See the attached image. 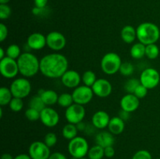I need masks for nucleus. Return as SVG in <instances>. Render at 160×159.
Instances as JSON below:
<instances>
[{
  "label": "nucleus",
  "mask_w": 160,
  "mask_h": 159,
  "mask_svg": "<svg viewBox=\"0 0 160 159\" xmlns=\"http://www.w3.org/2000/svg\"><path fill=\"white\" fill-rule=\"evenodd\" d=\"M68 59L60 53L47 54L40 59V72L45 77L61 78L68 70Z\"/></svg>",
  "instance_id": "1"
},
{
  "label": "nucleus",
  "mask_w": 160,
  "mask_h": 159,
  "mask_svg": "<svg viewBox=\"0 0 160 159\" xmlns=\"http://www.w3.org/2000/svg\"><path fill=\"white\" fill-rule=\"evenodd\" d=\"M17 61L19 72L24 77H32L40 71V60L32 53L28 51L22 53Z\"/></svg>",
  "instance_id": "2"
},
{
  "label": "nucleus",
  "mask_w": 160,
  "mask_h": 159,
  "mask_svg": "<svg viewBox=\"0 0 160 159\" xmlns=\"http://www.w3.org/2000/svg\"><path fill=\"white\" fill-rule=\"evenodd\" d=\"M136 31L138 40L145 45L156 44L160 37L159 26L151 22L142 23L138 26Z\"/></svg>",
  "instance_id": "3"
},
{
  "label": "nucleus",
  "mask_w": 160,
  "mask_h": 159,
  "mask_svg": "<svg viewBox=\"0 0 160 159\" xmlns=\"http://www.w3.org/2000/svg\"><path fill=\"white\" fill-rule=\"evenodd\" d=\"M122 60L116 52H108L103 55L101 60V68L103 73L107 75H114L120 71Z\"/></svg>",
  "instance_id": "4"
},
{
  "label": "nucleus",
  "mask_w": 160,
  "mask_h": 159,
  "mask_svg": "<svg viewBox=\"0 0 160 159\" xmlns=\"http://www.w3.org/2000/svg\"><path fill=\"white\" fill-rule=\"evenodd\" d=\"M89 148L87 140L78 136L70 140L68 143V151L74 159H80L88 155Z\"/></svg>",
  "instance_id": "5"
},
{
  "label": "nucleus",
  "mask_w": 160,
  "mask_h": 159,
  "mask_svg": "<svg viewBox=\"0 0 160 159\" xmlns=\"http://www.w3.org/2000/svg\"><path fill=\"white\" fill-rule=\"evenodd\" d=\"M9 89L14 98L23 99L31 93V84L26 77L17 78L11 83Z\"/></svg>",
  "instance_id": "6"
},
{
  "label": "nucleus",
  "mask_w": 160,
  "mask_h": 159,
  "mask_svg": "<svg viewBox=\"0 0 160 159\" xmlns=\"http://www.w3.org/2000/svg\"><path fill=\"white\" fill-rule=\"evenodd\" d=\"M141 84L145 86L148 90L154 89L159 85L160 82V74L156 69L146 68L142 72L140 75Z\"/></svg>",
  "instance_id": "7"
},
{
  "label": "nucleus",
  "mask_w": 160,
  "mask_h": 159,
  "mask_svg": "<svg viewBox=\"0 0 160 159\" xmlns=\"http://www.w3.org/2000/svg\"><path fill=\"white\" fill-rule=\"evenodd\" d=\"M0 73L2 76L6 79H12L16 77L17 74L20 73L17 59H11L8 56L1 59L0 60Z\"/></svg>",
  "instance_id": "8"
},
{
  "label": "nucleus",
  "mask_w": 160,
  "mask_h": 159,
  "mask_svg": "<svg viewBox=\"0 0 160 159\" xmlns=\"http://www.w3.org/2000/svg\"><path fill=\"white\" fill-rule=\"evenodd\" d=\"M85 108L84 105L73 103L72 105L67 108L65 112V117L69 123L77 125L83 122L85 117Z\"/></svg>",
  "instance_id": "9"
},
{
  "label": "nucleus",
  "mask_w": 160,
  "mask_h": 159,
  "mask_svg": "<svg viewBox=\"0 0 160 159\" xmlns=\"http://www.w3.org/2000/svg\"><path fill=\"white\" fill-rule=\"evenodd\" d=\"M72 96L74 103L84 105L92 101L94 96V92L92 87L85 85L78 86V87L74 88L72 93Z\"/></svg>",
  "instance_id": "10"
},
{
  "label": "nucleus",
  "mask_w": 160,
  "mask_h": 159,
  "mask_svg": "<svg viewBox=\"0 0 160 159\" xmlns=\"http://www.w3.org/2000/svg\"><path fill=\"white\" fill-rule=\"evenodd\" d=\"M28 154L32 159H48L51 151L44 141H34L29 146Z\"/></svg>",
  "instance_id": "11"
},
{
  "label": "nucleus",
  "mask_w": 160,
  "mask_h": 159,
  "mask_svg": "<svg viewBox=\"0 0 160 159\" xmlns=\"http://www.w3.org/2000/svg\"><path fill=\"white\" fill-rule=\"evenodd\" d=\"M46 44L50 49L59 51L65 48L67 39L62 33L59 31H52L46 35Z\"/></svg>",
  "instance_id": "12"
},
{
  "label": "nucleus",
  "mask_w": 160,
  "mask_h": 159,
  "mask_svg": "<svg viewBox=\"0 0 160 159\" xmlns=\"http://www.w3.org/2000/svg\"><path fill=\"white\" fill-rule=\"evenodd\" d=\"M40 120L44 126L52 128L59 123V115L54 108L47 106L40 112Z\"/></svg>",
  "instance_id": "13"
},
{
  "label": "nucleus",
  "mask_w": 160,
  "mask_h": 159,
  "mask_svg": "<svg viewBox=\"0 0 160 159\" xmlns=\"http://www.w3.org/2000/svg\"><path fill=\"white\" fill-rule=\"evenodd\" d=\"M94 94L99 98H107L112 91V86L109 80L104 78L97 79L95 84L92 87Z\"/></svg>",
  "instance_id": "14"
},
{
  "label": "nucleus",
  "mask_w": 160,
  "mask_h": 159,
  "mask_svg": "<svg viewBox=\"0 0 160 159\" xmlns=\"http://www.w3.org/2000/svg\"><path fill=\"white\" fill-rule=\"evenodd\" d=\"M81 80L80 73L73 70H68L61 77V82L67 88H76L80 86Z\"/></svg>",
  "instance_id": "15"
},
{
  "label": "nucleus",
  "mask_w": 160,
  "mask_h": 159,
  "mask_svg": "<svg viewBox=\"0 0 160 159\" xmlns=\"http://www.w3.org/2000/svg\"><path fill=\"white\" fill-rule=\"evenodd\" d=\"M140 105V99L135 96L134 94H127L122 97L120 100L121 109L126 112H134L138 108Z\"/></svg>",
  "instance_id": "16"
},
{
  "label": "nucleus",
  "mask_w": 160,
  "mask_h": 159,
  "mask_svg": "<svg viewBox=\"0 0 160 159\" xmlns=\"http://www.w3.org/2000/svg\"><path fill=\"white\" fill-rule=\"evenodd\" d=\"M27 45L31 49L41 50L47 45L46 36L42 34V33H33L30 34L27 40Z\"/></svg>",
  "instance_id": "17"
},
{
  "label": "nucleus",
  "mask_w": 160,
  "mask_h": 159,
  "mask_svg": "<svg viewBox=\"0 0 160 159\" xmlns=\"http://www.w3.org/2000/svg\"><path fill=\"white\" fill-rule=\"evenodd\" d=\"M110 117L109 114L103 110L97 111L92 118V124L94 127L98 129H103L105 128L108 127L109 121H110Z\"/></svg>",
  "instance_id": "18"
},
{
  "label": "nucleus",
  "mask_w": 160,
  "mask_h": 159,
  "mask_svg": "<svg viewBox=\"0 0 160 159\" xmlns=\"http://www.w3.org/2000/svg\"><path fill=\"white\" fill-rule=\"evenodd\" d=\"M114 142H115V138H114L113 134L111 133L109 131V132L102 131V132H98L95 136V143H96V144L102 147L103 148L113 146Z\"/></svg>",
  "instance_id": "19"
},
{
  "label": "nucleus",
  "mask_w": 160,
  "mask_h": 159,
  "mask_svg": "<svg viewBox=\"0 0 160 159\" xmlns=\"http://www.w3.org/2000/svg\"><path fill=\"white\" fill-rule=\"evenodd\" d=\"M125 123L120 116H114L110 118L108 129L109 131L113 135H119L124 130Z\"/></svg>",
  "instance_id": "20"
},
{
  "label": "nucleus",
  "mask_w": 160,
  "mask_h": 159,
  "mask_svg": "<svg viewBox=\"0 0 160 159\" xmlns=\"http://www.w3.org/2000/svg\"><path fill=\"white\" fill-rule=\"evenodd\" d=\"M38 95H40L45 105L48 106V107H51V106L58 103L59 95L55 90H43L38 94Z\"/></svg>",
  "instance_id": "21"
},
{
  "label": "nucleus",
  "mask_w": 160,
  "mask_h": 159,
  "mask_svg": "<svg viewBox=\"0 0 160 159\" xmlns=\"http://www.w3.org/2000/svg\"><path fill=\"white\" fill-rule=\"evenodd\" d=\"M120 35L123 42L127 44H131L137 38V31L131 25H126L122 28Z\"/></svg>",
  "instance_id": "22"
},
{
  "label": "nucleus",
  "mask_w": 160,
  "mask_h": 159,
  "mask_svg": "<svg viewBox=\"0 0 160 159\" xmlns=\"http://www.w3.org/2000/svg\"><path fill=\"white\" fill-rule=\"evenodd\" d=\"M145 47L146 45H143L141 42L134 44L131 48V55L133 59H141L145 56Z\"/></svg>",
  "instance_id": "23"
},
{
  "label": "nucleus",
  "mask_w": 160,
  "mask_h": 159,
  "mask_svg": "<svg viewBox=\"0 0 160 159\" xmlns=\"http://www.w3.org/2000/svg\"><path fill=\"white\" fill-rule=\"evenodd\" d=\"M78 129L76 125L69 123L64 126L62 130V133L63 137L68 140H71L72 139L78 137Z\"/></svg>",
  "instance_id": "24"
},
{
  "label": "nucleus",
  "mask_w": 160,
  "mask_h": 159,
  "mask_svg": "<svg viewBox=\"0 0 160 159\" xmlns=\"http://www.w3.org/2000/svg\"><path fill=\"white\" fill-rule=\"evenodd\" d=\"M13 96L11 92L10 89L6 87H2L0 88V106L9 105V102L12 99Z\"/></svg>",
  "instance_id": "25"
},
{
  "label": "nucleus",
  "mask_w": 160,
  "mask_h": 159,
  "mask_svg": "<svg viewBox=\"0 0 160 159\" xmlns=\"http://www.w3.org/2000/svg\"><path fill=\"white\" fill-rule=\"evenodd\" d=\"M105 157L104 148L98 144H95L89 148L88 157L89 159H102Z\"/></svg>",
  "instance_id": "26"
},
{
  "label": "nucleus",
  "mask_w": 160,
  "mask_h": 159,
  "mask_svg": "<svg viewBox=\"0 0 160 159\" xmlns=\"http://www.w3.org/2000/svg\"><path fill=\"white\" fill-rule=\"evenodd\" d=\"M73 103H74V101H73V96H72V94L63 93V94H61L60 95H59L58 104H59L60 107L67 108L70 107V105H72Z\"/></svg>",
  "instance_id": "27"
},
{
  "label": "nucleus",
  "mask_w": 160,
  "mask_h": 159,
  "mask_svg": "<svg viewBox=\"0 0 160 159\" xmlns=\"http://www.w3.org/2000/svg\"><path fill=\"white\" fill-rule=\"evenodd\" d=\"M81 78H82V82L84 83V85L90 87H92L97 80L96 75L92 70H87L84 72Z\"/></svg>",
  "instance_id": "28"
},
{
  "label": "nucleus",
  "mask_w": 160,
  "mask_h": 159,
  "mask_svg": "<svg viewBox=\"0 0 160 159\" xmlns=\"http://www.w3.org/2000/svg\"><path fill=\"white\" fill-rule=\"evenodd\" d=\"M45 107H47L45 104L44 101H42V98L40 95H35V96L32 97L31 99L29 101V108H32L36 109V110L42 112Z\"/></svg>",
  "instance_id": "29"
},
{
  "label": "nucleus",
  "mask_w": 160,
  "mask_h": 159,
  "mask_svg": "<svg viewBox=\"0 0 160 159\" xmlns=\"http://www.w3.org/2000/svg\"><path fill=\"white\" fill-rule=\"evenodd\" d=\"M159 55V48L156 44H151L145 47V56L149 59H156Z\"/></svg>",
  "instance_id": "30"
},
{
  "label": "nucleus",
  "mask_w": 160,
  "mask_h": 159,
  "mask_svg": "<svg viewBox=\"0 0 160 159\" xmlns=\"http://www.w3.org/2000/svg\"><path fill=\"white\" fill-rule=\"evenodd\" d=\"M6 56L13 59H17L22 54L19 45L16 44H12L9 45L6 48Z\"/></svg>",
  "instance_id": "31"
},
{
  "label": "nucleus",
  "mask_w": 160,
  "mask_h": 159,
  "mask_svg": "<svg viewBox=\"0 0 160 159\" xmlns=\"http://www.w3.org/2000/svg\"><path fill=\"white\" fill-rule=\"evenodd\" d=\"M140 84V80L136 79V78H131L125 83L124 90L128 92V94H134V90Z\"/></svg>",
  "instance_id": "32"
},
{
  "label": "nucleus",
  "mask_w": 160,
  "mask_h": 159,
  "mask_svg": "<svg viewBox=\"0 0 160 159\" xmlns=\"http://www.w3.org/2000/svg\"><path fill=\"white\" fill-rule=\"evenodd\" d=\"M9 107L11 111L14 112H19L23 109V101L22 98H12L11 101L9 104Z\"/></svg>",
  "instance_id": "33"
},
{
  "label": "nucleus",
  "mask_w": 160,
  "mask_h": 159,
  "mask_svg": "<svg viewBox=\"0 0 160 159\" xmlns=\"http://www.w3.org/2000/svg\"><path fill=\"white\" fill-rule=\"evenodd\" d=\"M134 67L132 63L129 62H122L121 66L120 69V74L123 75L124 76H130L134 73Z\"/></svg>",
  "instance_id": "34"
},
{
  "label": "nucleus",
  "mask_w": 160,
  "mask_h": 159,
  "mask_svg": "<svg viewBox=\"0 0 160 159\" xmlns=\"http://www.w3.org/2000/svg\"><path fill=\"white\" fill-rule=\"evenodd\" d=\"M25 117L31 122L37 121V120L40 119V112L32 108H28L25 111Z\"/></svg>",
  "instance_id": "35"
},
{
  "label": "nucleus",
  "mask_w": 160,
  "mask_h": 159,
  "mask_svg": "<svg viewBox=\"0 0 160 159\" xmlns=\"http://www.w3.org/2000/svg\"><path fill=\"white\" fill-rule=\"evenodd\" d=\"M44 142L45 144L48 147H52L57 143V137L55 132H48L46 135L45 136L44 138Z\"/></svg>",
  "instance_id": "36"
},
{
  "label": "nucleus",
  "mask_w": 160,
  "mask_h": 159,
  "mask_svg": "<svg viewBox=\"0 0 160 159\" xmlns=\"http://www.w3.org/2000/svg\"><path fill=\"white\" fill-rule=\"evenodd\" d=\"M12 14V9L7 4H0V19L7 20Z\"/></svg>",
  "instance_id": "37"
},
{
  "label": "nucleus",
  "mask_w": 160,
  "mask_h": 159,
  "mask_svg": "<svg viewBox=\"0 0 160 159\" xmlns=\"http://www.w3.org/2000/svg\"><path fill=\"white\" fill-rule=\"evenodd\" d=\"M131 159H152V156L147 150H139L133 155Z\"/></svg>",
  "instance_id": "38"
},
{
  "label": "nucleus",
  "mask_w": 160,
  "mask_h": 159,
  "mask_svg": "<svg viewBox=\"0 0 160 159\" xmlns=\"http://www.w3.org/2000/svg\"><path fill=\"white\" fill-rule=\"evenodd\" d=\"M148 89L146 88L145 86H143L142 84H140L138 87L136 88V90H134V94L135 95L137 98H138L139 99H142V98H144L148 94Z\"/></svg>",
  "instance_id": "39"
},
{
  "label": "nucleus",
  "mask_w": 160,
  "mask_h": 159,
  "mask_svg": "<svg viewBox=\"0 0 160 159\" xmlns=\"http://www.w3.org/2000/svg\"><path fill=\"white\" fill-rule=\"evenodd\" d=\"M8 37V27L4 23H0V41L2 42Z\"/></svg>",
  "instance_id": "40"
},
{
  "label": "nucleus",
  "mask_w": 160,
  "mask_h": 159,
  "mask_svg": "<svg viewBox=\"0 0 160 159\" xmlns=\"http://www.w3.org/2000/svg\"><path fill=\"white\" fill-rule=\"evenodd\" d=\"M47 7L38 8L34 6L32 9V13L36 17H44L47 14Z\"/></svg>",
  "instance_id": "41"
},
{
  "label": "nucleus",
  "mask_w": 160,
  "mask_h": 159,
  "mask_svg": "<svg viewBox=\"0 0 160 159\" xmlns=\"http://www.w3.org/2000/svg\"><path fill=\"white\" fill-rule=\"evenodd\" d=\"M104 153L105 157H108V158H111L115 155V150H114L113 147H107L104 148Z\"/></svg>",
  "instance_id": "42"
},
{
  "label": "nucleus",
  "mask_w": 160,
  "mask_h": 159,
  "mask_svg": "<svg viewBox=\"0 0 160 159\" xmlns=\"http://www.w3.org/2000/svg\"><path fill=\"white\" fill-rule=\"evenodd\" d=\"M48 159H67V156L61 152H54L51 154Z\"/></svg>",
  "instance_id": "43"
},
{
  "label": "nucleus",
  "mask_w": 160,
  "mask_h": 159,
  "mask_svg": "<svg viewBox=\"0 0 160 159\" xmlns=\"http://www.w3.org/2000/svg\"><path fill=\"white\" fill-rule=\"evenodd\" d=\"M48 0H34V6L38 8L47 7Z\"/></svg>",
  "instance_id": "44"
},
{
  "label": "nucleus",
  "mask_w": 160,
  "mask_h": 159,
  "mask_svg": "<svg viewBox=\"0 0 160 159\" xmlns=\"http://www.w3.org/2000/svg\"><path fill=\"white\" fill-rule=\"evenodd\" d=\"M119 116H120L122 119H123L125 121V120H128V118H129L130 112H126V111H123L121 109V112L119 113Z\"/></svg>",
  "instance_id": "45"
},
{
  "label": "nucleus",
  "mask_w": 160,
  "mask_h": 159,
  "mask_svg": "<svg viewBox=\"0 0 160 159\" xmlns=\"http://www.w3.org/2000/svg\"><path fill=\"white\" fill-rule=\"evenodd\" d=\"M14 159H32L29 154H20L14 157Z\"/></svg>",
  "instance_id": "46"
},
{
  "label": "nucleus",
  "mask_w": 160,
  "mask_h": 159,
  "mask_svg": "<svg viewBox=\"0 0 160 159\" xmlns=\"http://www.w3.org/2000/svg\"><path fill=\"white\" fill-rule=\"evenodd\" d=\"M76 126H77V127H78V130H81V131L85 130V128H86V126H87L84 123H83V122H81V123H78Z\"/></svg>",
  "instance_id": "47"
},
{
  "label": "nucleus",
  "mask_w": 160,
  "mask_h": 159,
  "mask_svg": "<svg viewBox=\"0 0 160 159\" xmlns=\"http://www.w3.org/2000/svg\"><path fill=\"white\" fill-rule=\"evenodd\" d=\"M1 159H14V157H12V154H9V153H5L2 155Z\"/></svg>",
  "instance_id": "48"
},
{
  "label": "nucleus",
  "mask_w": 160,
  "mask_h": 159,
  "mask_svg": "<svg viewBox=\"0 0 160 159\" xmlns=\"http://www.w3.org/2000/svg\"><path fill=\"white\" fill-rule=\"evenodd\" d=\"M5 57H6V51H5L4 48H0V60L2 59H4Z\"/></svg>",
  "instance_id": "49"
},
{
  "label": "nucleus",
  "mask_w": 160,
  "mask_h": 159,
  "mask_svg": "<svg viewBox=\"0 0 160 159\" xmlns=\"http://www.w3.org/2000/svg\"><path fill=\"white\" fill-rule=\"evenodd\" d=\"M10 0H0V4H8Z\"/></svg>",
  "instance_id": "50"
},
{
  "label": "nucleus",
  "mask_w": 160,
  "mask_h": 159,
  "mask_svg": "<svg viewBox=\"0 0 160 159\" xmlns=\"http://www.w3.org/2000/svg\"><path fill=\"white\" fill-rule=\"evenodd\" d=\"M80 159H89V158H88V157H81V158H80Z\"/></svg>",
  "instance_id": "51"
},
{
  "label": "nucleus",
  "mask_w": 160,
  "mask_h": 159,
  "mask_svg": "<svg viewBox=\"0 0 160 159\" xmlns=\"http://www.w3.org/2000/svg\"><path fill=\"white\" fill-rule=\"evenodd\" d=\"M156 159H160V158H156Z\"/></svg>",
  "instance_id": "52"
}]
</instances>
